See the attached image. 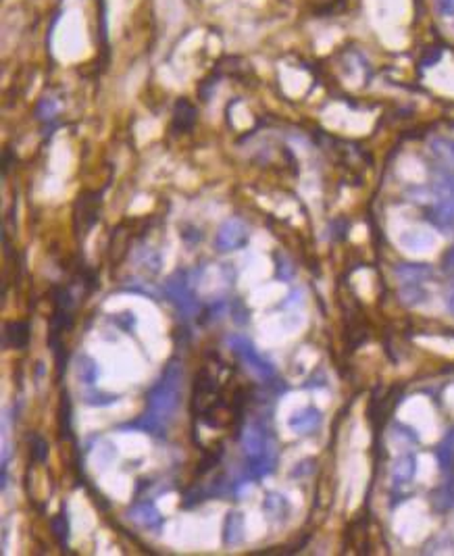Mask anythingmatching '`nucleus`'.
<instances>
[{
  "label": "nucleus",
  "instance_id": "obj_14",
  "mask_svg": "<svg viewBox=\"0 0 454 556\" xmlns=\"http://www.w3.org/2000/svg\"><path fill=\"white\" fill-rule=\"evenodd\" d=\"M130 514H132V519L136 523L144 525V527H154V525L161 523V514L157 512V509L152 505H137Z\"/></svg>",
  "mask_w": 454,
  "mask_h": 556
},
{
  "label": "nucleus",
  "instance_id": "obj_12",
  "mask_svg": "<svg viewBox=\"0 0 454 556\" xmlns=\"http://www.w3.org/2000/svg\"><path fill=\"white\" fill-rule=\"evenodd\" d=\"M4 338L6 344L21 350L30 344V323L27 321H11L4 327Z\"/></svg>",
  "mask_w": 454,
  "mask_h": 556
},
{
  "label": "nucleus",
  "instance_id": "obj_10",
  "mask_svg": "<svg viewBox=\"0 0 454 556\" xmlns=\"http://www.w3.org/2000/svg\"><path fill=\"white\" fill-rule=\"evenodd\" d=\"M396 278L403 283H423L427 278H431V267L429 265H419V263H405L394 269Z\"/></svg>",
  "mask_w": 454,
  "mask_h": 556
},
{
  "label": "nucleus",
  "instance_id": "obj_9",
  "mask_svg": "<svg viewBox=\"0 0 454 556\" xmlns=\"http://www.w3.org/2000/svg\"><path fill=\"white\" fill-rule=\"evenodd\" d=\"M196 123V109L183 98L176 104V111H173V121H171V128L173 132L183 134V132H190Z\"/></svg>",
  "mask_w": 454,
  "mask_h": 556
},
{
  "label": "nucleus",
  "instance_id": "obj_19",
  "mask_svg": "<svg viewBox=\"0 0 454 556\" xmlns=\"http://www.w3.org/2000/svg\"><path fill=\"white\" fill-rule=\"evenodd\" d=\"M96 367H94V363H92L90 359H80V377L86 381V383H92L94 379H96Z\"/></svg>",
  "mask_w": 454,
  "mask_h": 556
},
{
  "label": "nucleus",
  "instance_id": "obj_20",
  "mask_svg": "<svg viewBox=\"0 0 454 556\" xmlns=\"http://www.w3.org/2000/svg\"><path fill=\"white\" fill-rule=\"evenodd\" d=\"M440 56H442V50H440V48H429V50H427V54L423 56L421 65H423V67H429V65L438 63V61H440Z\"/></svg>",
  "mask_w": 454,
  "mask_h": 556
},
{
  "label": "nucleus",
  "instance_id": "obj_8",
  "mask_svg": "<svg viewBox=\"0 0 454 556\" xmlns=\"http://www.w3.org/2000/svg\"><path fill=\"white\" fill-rule=\"evenodd\" d=\"M319 425H321V413L317 409L309 407L300 413H296L294 417L290 419V429L298 435H305V433H311L315 431Z\"/></svg>",
  "mask_w": 454,
  "mask_h": 556
},
{
  "label": "nucleus",
  "instance_id": "obj_3",
  "mask_svg": "<svg viewBox=\"0 0 454 556\" xmlns=\"http://www.w3.org/2000/svg\"><path fill=\"white\" fill-rule=\"evenodd\" d=\"M165 292H167L169 300H171L180 311H183V313L194 315V313L198 311V302H196V296H194V292H192V283L188 281L185 273H182V271L176 273L173 278L167 281Z\"/></svg>",
  "mask_w": 454,
  "mask_h": 556
},
{
  "label": "nucleus",
  "instance_id": "obj_21",
  "mask_svg": "<svg viewBox=\"0 0 454 556\" xmlns=\"http://www.w3.org/2000/svg\"><path fill=\"white\" fill-rule=\"evenodd\" d=\"M436 6L442 15L450 17L454 15V0H436Z\"/></svg>",
  "mask_w": 454,
  "mask_h": 556
},
{
  "label": "nucleus",
  "instance_id": "obj_4",
  "mask_svg": "<svg viewBox=\"0 0 454 556\" xmlns=\"http://www.w3.org/2000/svg\"><path fill=\"white\" fill-rule=\"evenodd\" d=\"M248 242V228L238 221V219H229L226 221L215 237V246L221 250V252H229V250H235V248H242L244 244Z\"/></svg>",
  "mask_w": 454,
  "mask_h": 556
},
{
  "label": "nucleus",
  "instance_id": "obj_11",
  "mask_svg": "<svg viewBox=\"0 0 454 556\" xmlns=\"http://www.w3.org/2000/svg\"><path fill=\"white\" fill-rule=\"evenodd\" d=\"M223 540L227 546H238L244 542V517L238 510H231L226 519L223 527Z\"/></svg>",
  "mask_w": 454,
  "mask_h": 556
},
{
  "label": "nucleus",
  "instance_id": "obj_17",
  "mask_svg": "<svg viewBox=\"0 0 454 556\" xmlns=\"http://www.w3.org/2000/svg\"><path fill=\"white\" fill-rule=\"evenodd\" d=\"M30 450H32V457L36 463H44L46 455H48V444H46L44 438H40L38 433L30 435Z\"/></svg>",
  "mask_w": 454,
  "mask_h": 556
},
{
  "label": "nucleus",
  "instance_id": "obj_13",
  "mask_svg": "<svg viewBox=\"0 0 454 556\" xmlns=\"http://www.w3.org/2000/svg\"><path fill=\"white\" fill-rule=\"evenodd\" d=\"M415 457L412 455H403L398 461H396V464H394V469H392V479H394V483L396 486H405V483H409L410 479H412V475H415Z\"/></svg>",
  "mask_w": 454,
  "mask_h": 556
},
{
  "label": "nucleus",
  "instance_id": "obj_18",
  "mask_svg": "<svg viewBox=\"0 0 454 556\" xmlns=\"http://www.w3.org/2000/svg\"><path fill=\"white\" fill-rule=\"evenodd\" d=\"M52 531L56 536V540L65 546L67 544V538H69V523L65 519V514H56L52 519Z\"/></svg>",
  "mask_w": 454,
  "mask_h": 556
},
{
  "label": "nucleus",
  "instance_id": "obj_22",
  "mask_svg": "<svg viewBox=\"0 0 454 556\" xmlns=\"http://www.w3.org/2000/svg\"><path fill=\"white\" fill-rule=\"evenodd\" d=\"M444 269H446V271H454V248L444 257Z\"/></svg>",
  "mask_w": 454,
  "mask_h": 556
},
{
  "label": "nucleus",
  "instance_id": "obj_16",
  "mask_svg": "<svg viewBox=\"0 0 454 556\" xmlns=\"http://www.w3.org/2000/svg\"><path fill=\"white\" fill-rule=\"evenodd\" d=\"M400 242H403V246H407L409 250H423V248H427V246H431V244H434V240H431L429 235H425V233H419V232L403 233Z\"/></svg>",
  "mask_w": 454,
  "mask_h": 556
},
{
  "label": "nucleus",
  "instance_id": "obj_2",
  "mask_svg": "<svg viewBox=\"0 0 454 556\" xmlns=\"http://www.w3.org/2000/svg\"><path fill=\"white\" fill-rule=\"evenodd\" d=\"M229 346H231L233 354H238L240 361H242L248 369H252L257 375H261V377H273L275 371H273L271 363L261 357V352L254 348V344H252L248 338H244V335H233V338H229Z\"/></svg>",
  "mask_w": 454,
  "mask_h": 556
},
{
  "label": "nucleus",
  "instance_id": "obj_7",
  "mask_svg": "<svg viewBox=\"0 0 454 556\" xmlns=\"http://www.w3.org/2000/svg\"><path fill=\"white\" fill-rule=\"evenodd\" d=\"M290 500L277 492H269L265 496V502H263V512L271 519V521H277V523H283L288 517H290Z\"/></svg>",
  "mask_w": 454,
  "mask_h": 556
},
{
  "label": "nucleus",
  "instance_id": "obj_23",
  "mask_svg": "<svg viewBox=\"0 0 454 556\" xmlns=\"http://www.w3.org/2000/svg\"><path fill=\"white\" fill-rule=\"evenodd\" d=\"M446 309H448V313L454 317V290L446 296Z\"/></svg>",
  "mask_w": 454,
  "mask_h": 556
},
{
  "label": "nucleus",
  "instance_id": "obj_6",
  "mask_svg": "<svg viewBox=\"0 0 454 556\" xmlns=\"http://www.w3.org/2000/svg\"><path fill=\"white\" fill-rule=\"evenodd\" d=\"M427 221H431L438 230L442 232H450L454 230V200L442 196L438 202H434V206L427 211Z\"/></svg>",
  "mask_w": 454,
  "mask_h": 556
},
{
  "label": "nucleus",
  "instance_id": "obj_1",
  "mask_svg": "<svg viewBox=\"0 0 454 556\" xmlns=\"http://www.w3.org/2000/svg\"><path fill=\"white\" fill-rule=\"evenodd\" d=\"M180 385H182V371L178 363H169L163 371L161 379L148 392V411L140 421L132 423V427L144 429L146 433H163L167 423L176 415L180 404Z\"/></svg>",
  "mask_w": 454,
  "mask_h": 556
},
{
  "label": "nucleus",
  "instance_id": "obj_5",
  "mask_svg": "<svg viewBox=\"0 0 454 556\" xmlns=\"http://www.w3.org/2000/svg\"><path fill=\"white\" fill-rule=\"evenodd\" d=\"M429 154L444 175H454V140L434 138L429 144Z\"/></svg>",
  "mask_w": 454,
  "mask_h": 556
},
{
  "label": "nucleus",
  "instance_id": "obj_15",
  "mask_svg": "<svg viewBox=\"0 0 454 556\" xmlns=\"http://www.w3.org/2000/svg\"><path fill=\"white\" fill-rule=\"evenodd\" d=\"M400 298H403L405 304L415 307V304H419V302H423L427 298V292L421 288V283H403Z\"/></svg>",
  "mask_w": 454,
  "mask_h": 556
}]
</instances>
